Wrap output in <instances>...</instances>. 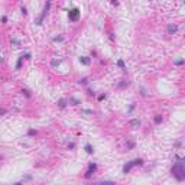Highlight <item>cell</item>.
<instances>
[{"label": "cell", "mask_w": 185, "mask_h": 185, "mask_svg": "<svg viewBox=\"0 0 185 185\" xmlns=\"http://www.w3.org/2000/svg\"><path fill=\"white\" fill-rule=\"evenodd\" d=\"M96 169H97V165H96V163H90V165H88V171L85 172V178H90L92 174L96 172Z\"/></svg>", "instance_id": "277c9868"}, {"label": "cell", "mask_w": 185, "mask_h": 185, "mask_svg": "<svg viewBox=\"0 0 185 185\" xmlns=\"http://www.w3.org/2000/svg\"><path fill=\"white\" fill-rule=\"evenodd\" d=\"M85 152H87V153H90V155H91L92 152H94V149H92V146H91L90 143H87V145H85Z\"/></svg>", "instance_id": "52a82bcc"}, {"label": "cell", "mask_w": 185, "mask_h": 185, "mask_svg": "<svg viewBox=\"0 0 185 185\" xmlns=\"http://www.w3.org/2000/svg\"><path fill=\"white\" fill-rule=\"evenodd\" d=\"M181 64H184V61H182V59H179V61H176V65H181Z\"/></svg>", "instance_id": "e0dca14e"}, {"label": "cell", "mask_w": 185, "mask_h": 185, "mask_svg": "<svg viewBox=\"0 0 185 185\" xmlns=\"http://www.w3.org/2000/svg\"><path fill=\"white\" fill-rule=\"evenodd\" d=\"M83 113H85V114H92L91 110H83Z\"/></svg>", "instance_id": "5bb4252c"}, {"label": "cell", "mask_w": 185, "mask_h": 185, "mask_svg": "<svg viewBox=\"0 0 185 185\" xmlns=\"http://www.w3.org/2000/svg\"><path fill=\"white\" fill-rule=\"evenodd\" d=\"M162 122V116H156L155 117V123H161Z\"/></svg>", "instance_id": "8fae6325"}, {"label": "cell", "mask_w": 185, "mask_h": 185, "mask_svg": "<svg viewBox=\"0 0 185 185\" xmlns=\"http://www.w3.org/2000/svg\"><path fill=\"white\" fill-rule=\"evenodd\" d=\"M178 159H179V162L175 163V165L172 166L171 172H172V175H174L178 181H184V179H185V168H184V162H182V158H178Z\"/></svg>", "instance_id": "6da1fadb"}, {"label": "cell", "mask_w": 185, "mask_h": 185, "mask_svg": "<svg viewBox=\"0 0 185 185\" xmlns=\"http://www.w3.org/2000/svg\"><path fill=\"white\" fill-rule=\"evenodd\" d=\"M5 113H6V110H3V108L0 110V114H5Z\"/></svg>", "instance_id": "ac0fdd59"}, {"label": "cell", "mask_w": 185, "mask_h": 185, "mask_svg": "<svg viewBox=\"0 0 185 185\" xmlns=\"http://www.w3.org/2000/svg\"><path fill=\"white\" fill-rule=\"evenodd\" d=\"M58 104H59L61 107H65V100H59V101H58Z\"/></svg>", "instance_id": "4fadbf2b"}, {"label": "cell", "mask_w": 185, "mask_h": 185, "mask_svg": "<svg viewBox=\"0 0 185 185\" xmlns=\"http://www.w3.org/2000/svg\"><path fill=\"white\" fill-rule=\"evenodd\" d=\"M80 84H84V85H85V84H87V78H83V80L80 81Z\"/></svg>", "instance_id": "9a60e30c"}, {"label": "cell", "mask_w": 185, "mask_h": 185, "mask_svg": "<svg viewBox=\"0 0 185 185\" xmlns=\"http://www.w3.org/2000/svg\"><path fill=\"white\" fill-rule=\"evenodd\" d=\"M136 165H143V161L142 159H135V161H132V162H129V163H126L124 166H123V172L124 174H127L129 171H130L133 166H136Z\"/></svg>", "instance_id": "7a4b0ae2"}, {"label": "cell", "mask_w": 185, "mask_h": 185, "mask_svg": "<svg viewBox=\"0 0 185 185\" xmlns=\"http://www.w3.org/2000/svg\"><path fill=\"white\" fill-rule=\"evenodd\" d=\"M129 124H130V126H133V127H139V126H140V120L133 119V120H130V122H129Z\"/></svg>", "instance_id": "8992f818"}, {"label": "cell", "mask_w": 185, "mask_h": 185, "mask_svg": "<svg viewBox=\"0 0 185 185\" xmlns=\"http://www.w3.org/2000/svg\"><path fill=\"white\" fill-rule=\"evenodd\" d=\"M80 62L84 64V65H88V64H90V59H88L87 57H83V58H80Z\"/></svg>", "instance_id": "9c48e42d"}, {"label": "cell", "mask_w": 185, "mask_h": 185, "mask_svg": "<svg viewBox=\"0 0 185 185\" xmlns=\"http://www.w3.org/2000/svg\"><path fill=\"white\" fill-rule=\"evenodd\" d=\"M15 185H22V184H20V182H17V184H15Z\"/></svg>", "instance_id": "d6986e66"}, {"label": "cell", "mask_w": 185, "mask_h": 185, "mask_svg": "<svg viewBox=\"0 0 185 185\" xmlns=\"http://www.w3.org/2000/svg\"><path fill=\"white\" fill-rule=\"evenodd\" d=\"M22 61H23V55L22 57H19V59H17V64H16V69H19L20 65H22Z\"/></svg>", "instance_id": "30bf717a"}, {"label": "cell", "mask_w": 185, "mask_h": 185, "mask_svg": "<svg viewBox=\"0 0 185 185\" xmlns=\"http://www.w3.org/2000/svg\"><path fill=\"white\" fill-rule=\"evenodd\" d=\"M176 30H178V26H176L175 23H169V25H168V33H169V35H171V33H175Z\"/></svg>", "instance_id": "5b68a950"}, {"label": "cell", "mask_w": 185, "mask_h": 185, "mask_svg": "<svg viewBox=\"0 0 185 185\" xmlns=\"http://www.w3.org/2000/svg\"><path fill=\"white\" fill-rule=\"evenodd\" d=\"M2 61H3V58H2V57H0V62H2Z\"/></svg>", "instance_id": "ffe728a7"}, {"label": "cell", "mask_w": 185, "mask_h": 185, "mask_svg": "<svg viewBox=\"0 0 185 185\" xmlns=\"http://www.w3.org/2000/svg\"><path fill=\"white\" fill-rule=\"evenodd\" d=\"M94 185H116L113 181H104V182H98V184H94Z\"/></svg>", "instance_id": "ba28073f"}, {"label": "cell", "mask_w": 185, "mask_h": 185, "mask_svg": "<svg viewBox=\"0 0 185 185\" xmlns=\"http://www.w3.org/2000/svg\"><path fill=\"white\" fill-rule=\"evenodd\" d=\"M68 17H69V20H72V22L78 20V17H80V10H78L77 7L71 9V10L68 12Z\"/></svg>", "instance_id": "3957f363"}, {"label": "cell", "mask_w": 185, "mask_h": 185, "mask_svg": "<svg viewBox=\"0 0 185 185\" xmlns=\"http://www.w3.org/2000/svg\"><path fill=\"white\" fill-rule=\"evenodd\" d=\"M12 42H13L15 45H17V46H19V41H17V39H12Z\"/></svg>", "instance_id": "2e32d148"}, {"label": "cell", "mask_w": 185, "mask_h": 185, "mask_svg": "<svg viewBox=\"0 0 185 185\" xmlns=\"http://www.w3.org/2000/svg\"><path fill=\"white\" fill-rule=\"evenodd\" d=\"M117 65H119V67H120V68H123V69H124V62H123V61H122V59H120V61H119V62H117Z\"/></svg>", "instance_id": "7c38bea8"}]
</instances>
